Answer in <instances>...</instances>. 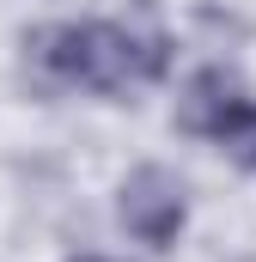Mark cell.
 <instances>
[{
    "label": "cell",
    "mask_w": 256,
    "mask_h": 262,
    "mask_svg": "<svg viewBox=\"0 0 256 262\" xmlns=\"http://www.w3.org/2000/svg\"><path fill=\"white\" fill-rule=\"evenodd\" d=\"M214 146H226V159H232V165L256 171V98H238V104H232V116L220 122Z\"/></svg>",
    "instance_id": "277c9868"
},
{
    "label": "cell",
    "mask_w": 256,
    "mask_h": 262,
    "mask_svg": "<svg viewBox=\"0 0 256 262\" xmlns=\"http://www.w3.org/2000/svg\"><path fill=\"white\" fill-rule=\"evenodd\" d=\"M25 49H37V67L55 85H86V92H128L134 79H165L171 43L165 31H134L110 18H86V25H49L37 37H25Z\"/></svg>",
    "instance_id": "6da1fadb"
},
{
    "label": "cell",
    "mask_w": 256,
    "mask_h": 262,
    "mask_svg": "<svg viewBox=\"0 0 256 262\" xmlns=\"http://www.w3.org/2000/svg\"><path fill=\"white\" fill-rule=\"evenodd\" d=\"M116 213H122V226L140 238V244L165 250V244L183 232V213H189V201H183V183H177L165 165H140V171H128V177H122Z\"/></svg>",
    "instance_id": "7a4b0ae2"
},
{
    "label": "cell",
    "mask_w": 256,
    "mask_h": 262,
    "mask_svg": "<svg viewBox=\"0 0 256 262\" xmlns=\"http://www.w3.org/2000/svg\"><path fill=\"white\" fill-rule=\"evenodd\" d=\"M73 262H110V256H73Z\"/></svg>",
    "instance_id": "5b68a950"
},
{
    "label": "cell",
    "mask_w": 256,
    "mask_h": 262,
    "mask_svg": "<svg viewBox=\"0 0 256 262\" xmlns=\"http://www.w3.org/2000/svg\"><path fill=\"white\" fill-rule=\"evenodd\" d=\"M238 98H250V92H244V79H238L232 67H201L189 85H183V98H177V128L214 140L220 122L232 116V104H238Z\"/></svg>",
    "instance_id": "3957f363"
}]
</instances>
